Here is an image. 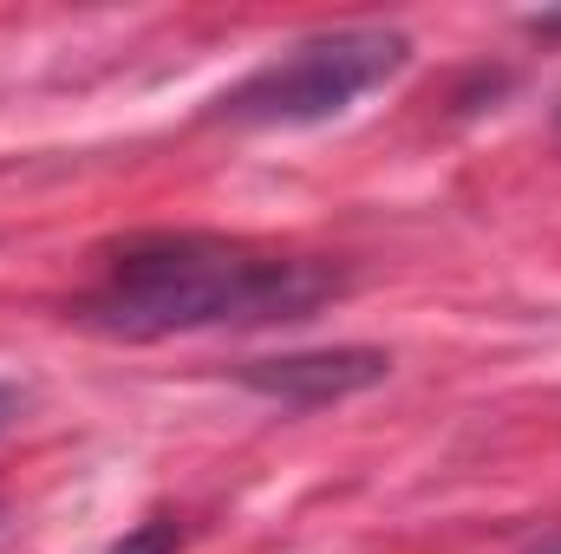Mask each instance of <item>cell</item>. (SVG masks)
Instances as JSON below:
<instances>
[{"instance_id":"obj_3","label":"cell","mask_w":561,"mask_h":554,"mask_svg":"<svg viewBox=\"0 0 561 554\" xmlns=\"http://www.w3.org/2000/svg\"><path fill=\"white\" fill-rule=\"evenodd\" d=\"M392 372L386 353L373 346H340V353H287V359H255L242 372L249 392L275 399V405H294V412H320L333 399H353L366 385H379Z\"/></svg>"},{"instance_id":"obj_4","label":"cell","mask_w":561,"mask_h":554,"mask_svg":"<svg viewBox=\"0 0 561 554\" xmlns=\"http://www.w3.org/2000/svg\"><path fill=\"white\" fill-rule=\"evenodd\" d=\"M176 542H183V535H176V522H163V516H157V522L131 529V535H125L112 554H176Z\"/></svg>"},{"instance_id":"obj_1","label":"cell","mask_w":561,"mask_h":554,"mask_svg":"<svg viewBox=\"0 0 561 554\" xmlns=\"http://www.w3.org/2000/svg\"><path fill=\"white\" fill-rule=\"evenodd\" d=\"M333 293L340 275L313 255H280L209 229H144L92 255V275L72 293V320L105 339H170L307 320Z\"/></svg>"},{"instance_id":"obj_2","label":"cell","mask_w":561,"mask_h":554,"mask_svg":"<svg viewBox=\"0 0 561 554\" xmlns=\"http://www.w3.org/2000/svg\"><path fill=\"white\" fill-rule=\"evenodd\" d=\"M405 66H412V39L399 26H333L255 66L242 85H229L216 99V118L249 125V131L327 125V118H346L379 85H392Z\"/></svg>"},{"instance_id":"obj_5","label":"cell","mask_w":561,"mask_h":554,"mask_svg":"<svg viewBox=\"0 0 561 554\" xmlns=\"http://www.w3.org/2000/svg\"><path fill=\"white\" fill-rule=\"evenodd\" d=\"M20 412V392H13V385H7V379H0V430H7V417Z\"/></svg>"},{"instance_id":"obj_6","label":"cell","mask_w":561,"mask_h":554,"mask_svg":"<svg viewBox=\"0 0 561 554\" xmlns=\"http://www.w3.org/2000/svg\"><path fill=\"white\" fill-rule=\"evenodd\" d=\"M536 554H561V542H549V549H536Z\"/></svg>"}]
</instances>
